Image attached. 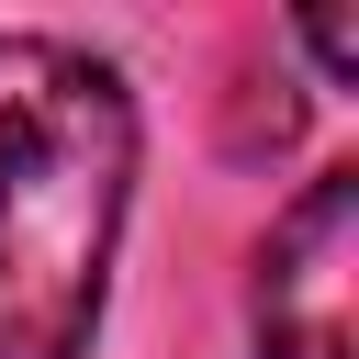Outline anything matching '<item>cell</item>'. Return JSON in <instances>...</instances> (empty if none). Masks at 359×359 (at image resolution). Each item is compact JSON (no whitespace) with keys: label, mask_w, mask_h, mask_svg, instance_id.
I'll return each instance as SVG.
<instances>
[{"label":"cell","mask_w":359,"mask_h":359,"mask_svg":"<svg viewBox=\"0 0 359 359\" xmlns=\"http://www.w3.org/2000/svg\"><path fill=\"white\" fill-rule=\"evenodd\" d=\"M135 213V90L67 34H0V359H90Z\"/></svg>","instance_id":"1"},{"label":"cell","mask_w":359,"mask_h":359,"mask_svg":"<svg viewBox=\"0 0 359 359\" xmlns=\"http://www.w3.org/2000/svg\"><path fill=\"white\" fill-rule=\"evenodd\" d=\"M258 359H359V180L325 168L258 247Z\"/></svg>","instance_id":"2"},{"label":"cell","mask_w":359,"mask_h":359,"mask_svg":"<svg viewBox=\"0 0 359 359\" xmlns=\"http://www.w3.org/2000/svg\"><path fill=\"white\" fill-rule=\"evenodd\" d=\"M303 45H314V67H325L337 90L359 79V45H348V22H303Z\"/></svg>","instance_id":"3"}]
</instances>
